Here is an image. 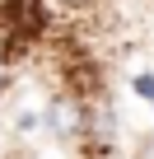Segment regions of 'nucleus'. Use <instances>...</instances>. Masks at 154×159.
<instances>
[{
    "mask_svg": "<svg viewBox=\"0 0 154 159\" xmlns=\"http://www.w3.org/2000/svg\"><path fill=\"white\" fill-rule=\"evenodd\" d=\"M0 89H5V52H0Z\"/></svg>",
    "mask_w": 154,
    "mask_h": 159,
    "instance_id": "nucleus-3",
    "label": "nucleus"
},
{
    "mask_svg": "<svg viewBox=\"0 0 154 159\" xmlns=\"http://www.w3.org/2000/svg\"><path fill=\"white\" fill-rule=\"evenodd\" d=\"M61 5H84V0H61Z\"/></svg>",
    "mask_w": 154,
    "mask_h": 159,
    "instance_id": "nucleus-4",
    "label": "nucleus"
},
{
    "mask_svg": "<svg viewBox=\"0 0 154 159\" xmlns=\"http://www.w3.org/2000/svg\"><path fill=\"white\" fill-rule=\"evenodd\" d=\"M135 89H140V98L154 103V75H140V80H135Z\"/></svg>",
    "mask_w": 154,
    "mask_h": 159,
    "instance_id": "nucleus-2",
    "label": "nucleus"
},
{
    "mask_svg": "<svg viewBox=\"0 0 154 159\" xmlns=\"http://www.w3.org/2000/svg\"><path fill=\"white\" fill-rule=\"evenodd\" d=\"M47 131L61 136V140H75V136H80V131H84V108H80V98L56 94V98L47 103Z\"/></svg>",
    "mask_w": 154,
    "mask_h": 159,
    "instance_id": "nucleus-1",
    "label": "nucleus"
}]
</instances>
